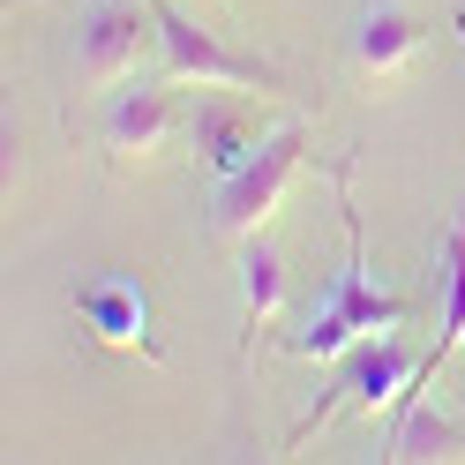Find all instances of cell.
Here are the masks:
<instances>
[{"instance_id": "1", "label": "cell", "mask_w": 465, "mask_h": 465, "mask_svg": "<svg viewBox=\"0 0 465 465\" xmlns=\"http://www.w3.org/2000/svg\"><path fill=\"white\" fill-rule=\"evenodd\" d=\"M331 188H338V225H345V263L331 271L323 301L301 315V331L278 338L293 361H338L353 338L398 331L405 315H413V301H405V293H383V285L368 278V232H361V211H353V151L331 158Z\"/></svg>"}, {"instance_id": "2", "label": "cell", "mask_w": 465, "mask_h": 465, "mask_svg": "<svg viewBox=\"0 0 465 465\" xmlns=\"http://www.w3.org/2000/svg\"><path fill=\"white\" fill-rule=\"evenodd\" d=\"M420 368V353L405 338H391V331H368V338H353L338 353V368H331V391L308 405V413L285 428V443H308L315 428H331L345 405H353V413H375V405H398V391H405V375Z\"/></svg>"}, {"instance_id": "3", "label": "cell", "mask_w": 465, "mask_h": 465, "mask_svg": "<svg viewBox=\"0 0 465 465\" xmlns=\"http://www.w3.org/2000/svg\"><path fill=\"white\" fill-rule=\"evenodd\" d=\"M301 165H308V128L301 121L271 128L263 143H255V158L211 188V232H218V241H248V232H263V218L278 211V195L301 181Z\"/></svg>"}, {"instance_id": "4", "label": "cell", "mask_w": 465, "mask_h": 465, "mask_svg": "<svg viewBox=\"0 0 465 465\" xmlns=\"http://www.w3.org/2000/svg\"><path fill=\"white\" fill-rule=\"evenodd\" d=\"M151 8H158V61H165L173 83H195V91H218V83H232V91H285V68L225 45L188 8H173V0H151Z\"/></svg>"}, {"instance_id": "5", "label": "cell", "mask_w": 465, "mask_h": 465, "mask_svg": "<svg viewBox=\"0 0 465 465\" xmlns=\"http://www.w3.org/2000/svg\"><path fill=\"white\" fill-rule=\"evenodd\" d=\"M143 38H158V8L151 0H83L75 8V75L105 91L135 68Z\"/></svg>"}, {"instance_id": "6", "label": "cell", "mask_w": 465, "mask_h": 465, "mask_svg": "<svg viewBox=\"0 0 465 465\" xmlns=\"http://www.w3.org/2000/svg\"><path fill=\"white\" fill-rule=\"evenodd\" d=\"M75 315L91 323L98 345H113V353H143V361H158V338H151V293H143L135 278H121V271L83 278V285H75Z\"/></svg>"}, {"instance_id": "7", "label": "cell", "mask_w": 465, "mask_h": 465, "mask_svg": "<svg viewBox=\"0 0 465 465\" xmlns=\"http://www.w3.org/2000/svg\"><path fill=\"white\" fill-rule=\"evenodd\" d=\"M435 285H443V323H435V338H428L420 368L405 375L398 405L428 398V383H435V375H443V361H450L458 345H465V203H458V218L443 225V241H435Z\"/></svg>"}, {"instance_id": "8", "label": "cell", "mask_w": 465, "mask_h": 465, "mask_svg": "<svg viewBox=\"0 0 465 465\" xmlns=\"http://www.w3.org/2000/svg\"><path fill=\"white\" fill-rule=\"evenodd\" d=\"M173 128V75L158 83H105V105H98V135L113 158H151Z\"/></svg>"}, {"instance_id": "9", "label": "cell", "mask_w": 465, "mask_h": 465, "mask_svg": "<svg viewBox=\"0 0 465 465\" xmlns=\"http://www.w3.org/2000/svg\"><path fill=\"white\" fill-rule=\"evenodd\" d=\"M263 135H271L263 113L241 105V98H195V113H188V143H195V158H203V173H211V181L241 173Z\"/></svg>"}, {"instance_id": "10", "label": "cell", "mask_w": 465, "mask_h": 465, "mask_svg": "<svg viewBox=\"0 0 465 465\" xmlns=\"http://www.w3.org/2000/svg\"><path fill=\"white\" fill-rule=\"evenodd\" d=\"M428 45V23L405 8V0H368L361 23H353V75H398L413 53Z\"/></svg>"}, {"instance_id": "11", "label": "cell", "mask_w": 465, "mask_h": 465, "mask_svg": "<svg viewBox=\"0 0 465 465\" xmlns=\"http://www.w3.org/2000/svg\"><path fill=\"white\" fill-rule=\"evenodd\" d=\"M278 301H285V255L263 232H248L241 241V353H255V338L271 331Z\"/></svg>"}, {"instance_id": "12", "label": "cell", "mask_w": 465, "mask_h": 465, "mask_svg": "<svg viewBox=\"0 0 465 465\" xmlns=\"http://www.w3.org/2000/svg\"><path fill=\"white\" fill-rule=\"evenodd\" d=\"M458 450H465V420H450L443 405L413 398V405L391 413V443H383L391 465H405V458H458Z\"/></svg>"}, {"instance_id": "13", "label": "cell", "mask_w": 465, "mask_h": 465, "mask_svg": "<svg viewBox=\"0 0 465 465\" xmlns=\"http://www.w3.org/2000/svg\"><path fill=\"white\" fill-rule=\"evenodd\" d=\"M450 31H458V38H465V8H458V15H450Z\"/></svg>"}]
</instances>
